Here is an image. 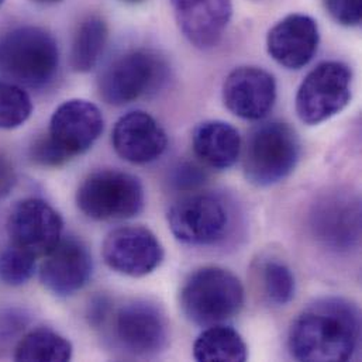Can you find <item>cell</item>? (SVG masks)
Masks as SVG:
<instances>
[{
  "label": "cell",
  "instance_id": "cell-1",
  "mask_svg": "<svg viewBox=\"0 0 362 362\" xmlns=\"http://www.w3.org/2000/svg\"><path fill=\"white\" fill-rule=\"evenodd\" d=\"M360 336L361 322L356 305L330 296L309 305L295 319L288 346L299 361L346 362L354 357Z\"/></svg>",
  "mask_w": 362,
  "mask_h": 362
},
{
  "label": "cell",
  "instance_id": "cell-2",
  "mask_svg": "<svg viewBox=\"0 0 362 362\" xmlns=\"http://www.w3.org/2000/svg\"><path fill=\"white\" fill-rule=\"evenodd\" d=\"M59 51L41 27L21 25L0 35V76L18 86L42 89L57 76Z\"/></svg>",
  "mask_w": 362,
  "mask_h": 362
},
{
  "label": "cell",
  "instance_id": "cell-3",
  "mask_svg": "<svg viewBox=\"0 0 362 362\" xmlns=\"http://www.w3.org/2000/svg\"><path fill=\"white\" fill-rule=\"evenodd\" d=\"M180 302L182 312L192 323L209 327L240 313L244 306V288L230 271L204 267L185 281Z\"/></svg>",
  "mask_w": 362,
  "mask_h": 362
},
{
  "label": "cell",
  "instance_id": "cell-4",
  "mask_svg": "<svg viewBox=\"0 0 362 362\" xmlns=\"http://www.w3.org/2000/svg\"><path fill=\"white\" fill-rule=\"evenodd\" d=\"M300 158V141L286 123L268 122L248 134L244 148V175L255 186H272L286 180Z\"/></svg>",
  "mask_w": 362,
  "mask_h": 362
},
{
  "label": "cell",
  "instance_id": "cell-5",
  "mask_svg": "<svg viewBox=\"0 0 362 362\" xmlns=\"http://www.w3.org/2000/svg\"><path fill=\"white\" fill-rule=\"evenodd\" d=\"M140 180L119 170L92 173L76 192L79 210L92 220L112 221L136 217L144 209Z\"/></svg>",
  "mask_w": 362,
  "mask_h": 362
},
{
  "label": "cell",
  "instance_id": "cell-6",
  "mask_svg": "<svg viewBox=\"0 0 362 362\" xmlns=\"http://www.w3.org/2000/svg\"><path fill=\"white\" fill-rule=\"evenodd\" d=\"M165 61L137 49L116 58L99 78V95L112 106H124L157 92L167 79Z\"/></svg>",
  "mask_w": 362,
  "mask_h": 362
},
{
  "label": "cell",
  "instance_id": "cell-7",
  "mask_svg": "<svg viewBox=\"0 0 362 362\" xmlns=\"http://www.w3.org/2000/svg\"><path fill=\"white\" fill-rule=\"evenodd\" d=\"M351 69L327 61L312 69L296 95V113L309 126L320 124L347 107L351 100Z\"/></svg>",
  "mask_w": 362,
  "mask_h": 362
},
{
  "label": "cell",
  "instance_id": "cell-8",
  "mask_svg": "<svg viewBox=\"0 0 362 362\" xmlns=\"http://www.w3.org/2000/svg\"><path fill=\"white\" fill-rule=\"evenodd\" d=\"M167 220L175 238L189 245L217 244L230 226L226 203L211 193L183 196L170 207Z\"/></svg>",
  "mask_w": 362,
  "mask_h": 362
},
{
  "label": "cell",
  "instance_id": "cell-9",
  "mask_svg": "<svg viewBox=\"0 0 362 362\" xmlns=\"http://www.w3.org/2000/svg\"><path fill=\"white\" fill-rule=\"evenodd\" d=\"M113 333L127 353L150 358L168 344V322L158 306L146 300L122 305L113 317Z\"/></svg>",
  "mask_w": 362,
  "mask_h": 362
},
{
  "label": "cell",
  "instance_id": "cell-10",
  "mask_svg": "<svg viewBox=\"0 0 362 362\" xmlns=\"http://www.w3.org/2000/svg\"><path fill=\"white\" fill-rule=\"evenodd\" d=\"M102 255L117 274L141 278L153 274L164 259V247L157 235L143 226H124L107 234Z\"/></svg>",
  "mask_w": 362,
  "mask_h": 362
},
{
  "label": "cell",
  "instance_id": "cell-11",
  "mask_svg": "<svg viewBox=\"0 0 362 362\" xmlns=\"http://www.w3.org/2000/svg\"><path fill=\"white\" fill-rule=\"evenodd\" d=\"M61 214L42 199H24L10 211L7 233L11 244L28 251L35 258L48 255L62 238Z\"/></svg>",
  "mask_w": 362,
  "mask_h": 362
},
{
  "label": "cell",
  "instance_id": "cell-12",
  "mask_svg": "<svg viewBox=\"0 0 362 362\" xmlns=\"http://www.w3.org/2000/svg\"><path fill=\"white\" fill-rule=\"evenodd\" d=\"M103 127V115L96 105L71 99L54 112L47 136L69 161L86 153L102 136Z\"/></svg>",
  "mask_w": 362,
  "mask_h": 362
},
{
  "label": "cell",
  "instance_id": "cell-13",
  "mask_svg": "<svg viewBox=\"0 0 362 362\" xmlns=\"http://www.w3.org/2000/svg\"><path fill=\"white\" fill-rule=\"evenodd\" d=\"M223 102L240 119L261 120L276 102L275 78L258 66L235 68L224 81Z\"/></svg>",
  "mask_w": 362,
  "mask_h": 362
},
{
  "label": "cell",
  "instance_id": "cell-14",
  "mask_svg": "<svg viewBox=\"0 0 362 362\" xmlns=\"http://www.w3.org/2000/svg\"><path fill=\"white\" fill-rule=\"evenodd\" d=\"M44 258L40 268L41 284L58 298L75 295L85 288L92 276V255L76 237H62Z\"/></svg>",
  "mask_w": 362,
  "mask_h": 362
},
{
  "label": "cell",
  "instance_id": "cell-15",
  "mask_svg": "<svg viewBox=\"0 0 362 362\" xmlns=\"http://www.w3.org/2000/svg\"><path fill=\"white\" fill-rule=\"evenodd\" d=\"M361 209L357 199L332 193L320 199L312 211V230L319 241L336 251L353 248L360 238Z\"/></svg>",
  "mask_w": 362,
  "mask_h": 362
},
{
  "label": "cell",
  "instance_id": "cell-16",
  "mask_svg": "<svg viewBox=\"0 0 362 362\" xmlns=\"http://www.w3.org/2000/svg\"><path fill=\"white\" fill-rule=\"evenodd\" d=\"M320 34L315 18L306 14H289L268 33L267 49L274 61L286 69H302L315 57Z\"/></svg>",
  "mask_w": 362,
  "mask_h": 362
},
{
  "label": "cell",
  "instance_id": "cell-17",
  "mask_svg": "<svg viewBox=\"0 0 362 362\" xmlns=\"http://www.w3.org/2000/svg\"><path fill=\"white\" fill-rule=\"evenodd\" d=\"M116 153L127 163L143 165L158 160L168 147V137L148 113L136 110L120 117L112 133Z\"/></svg>",
  "mask_w": 362,
  "mask_h": 362
},
{
  "label": "cell",
  "instance_id": "cell-18",
  "mask_svg": "<svg viewBox=\"0 0 362 362\" xmlns=\"http://www.w3.org/2000/svg\"><path fill=\"white\" fill-rule=\"evenodd\" d=\"M183 35L200 49L216 47L233 14L231 0H173Z\"/></svg>",
  "mask_w": 362,
  "mask_h": 362
},
{
  "label": "cell",
  "instance_id": "cell-19",
  "mask_svg": "<svg viewBox=\"0 0 362 362\" xmlns=\"http://www.w3.org/2000/svg\"><path fill=\"white\" fill-rule=\"evenodd\" d=\"M194 154L214 170L233 167L241 154V137L231 124L221 120L200 123L192 134Z\"/></svg>",
  "mask_w": 362,
  "mask_h": 362
},
{
  "label": "cell",
  "instance_id": "cell-20",
  "mask_svg": "<svg viewBox=\"0 0 362 362\" xmlns=\"http://www.w3.org/2000/svg\"><path fill=\"white\" fill-rule=\"evenodd\" d=\"M193 357L197 361L244 362L248 358V349L233 327L214 325L194 341Z\"/></svg>",
  "mask_w": 362,
  "mask_h": 362
},
{
  "label": "cell",
  "instance_id": "cell-21",
  "mask_svg": "<svg viewBox=\"0 0 362 362\" xmlns=\"http://www.w3.org/2000/svg\"><path fill=\"white\" fill-rule=\"evenodd\" d=\"M109 37L106 21L99 16L86 17L78 27L72 48L71 66L75 72H90L99 62Z\"/></svg>",
  "mask_w": 362,
  "mask_h": 362
},
{
  "label": "cell",
  "instance_id": "cell-22",
  "mask_svg": "<svg viewBox=\"0 0 362 362\" xmlns=\"http://www.w3.org/2000/svg\"><path fill=\"white\" fill-rule=\"evenodd\" d=\"M72 358V344L49 329H35L18 340L16 361L64 362Z\"/></svg>",
  "mask_w": 362,
  "mask_h": 362
},
{
  "label": "cell",
  "instance_id": "cell-23",
  "mask_svg": "<svg viewBox=\"0 0 362 362\" xmlns=\"http://www.w3.org/2000/svg\"><path fill=\"white\" fill-rule=\"evenodd\" d=\"M33 113L28 93L11 82H0V130H13L23 126Z\"/></svg>",
  "mask_w": 362,
  "mask_h": 362
},
{
  "label": "cell",
  "instance_id": "cell-24",
  "mask_svg": "<svg viewBox=\"0 0 362 362\" xmlns=\"http://www.w3.org/2000/svg\"><path fill=\"white\" fill-rule=\"evenodd\" d=\"M262 286L268 300L276 306L288 305L295 296V276L279 259H268L261 271Z\"/></svg>",
  "mask_w": 362,
  "mask_h": 362
},
{
  "label": "cell",
  "instance_id": "cell-25",
  "mask_svg": "<svg viewBox=\"0 0 362 362\" xmlns=\"http://www.w3.org/2000/svg\"><path fill=\"white\" fill-rule=\"evenodd\" d=\"M35 259L28 251L10 244L0 254V282L7 286L27 284L35 272Z\"/></svg>",
  "mask_w": 362,
  "mask_h": 362
},
{
  "label": "cell",
  "instance_id": "cell-26",
  "mask_svg": "<svg viewBox=\"0 0 362 362\" xmlns=\"http://www.w3.org/2000/svg\"><path fill=\"white\" fill-rule=\"evenodd\" d=\"M31 316L17 308L0 309V346H4L18 337L30 325Z\"/></svg>",
  "mask_w": 362,
  "mask_h": 362
},
{
  "label": "cell",
  "instance_id": "cell-27",
  "mask_svg": "<svg viewBox=\"0 0 362 362\" xmlns=\"http://www.w3.org/2000/svg\"><path fill=\"white\" fill-rule=\"evenodd\" d=\"M31 160L42 167H61L68 163V158L55 147V144L48 139V136L38 137L30 147Z\"/></svg>",
  "mask_w": 362,
  "mask_h": 362
},
{
  "label": "cell",
  "instance_id": "cell-28",
  "mask_svg": "<svg viewBox=\"0 0 362 362\" xmlns=\"http://www.w3.org/2000/svg\"><path fill=\"white\" fill-rule=\"evenodd\" d=\"M327 13L341 25L356 27L361 23V0H323Z\"/></svg>",
  "mask_w": 362,
  "mask_h": 362
},
{
  "label": "cell",
  "instance_id": "cell-29",
  "mask_svg": "<svg viewBox=\"0 0 362 362\" xmlns=\"http://www.w3.org/2000/svg\"><path fill=\"white\" fill-rule=\"evenodd\" d=\"M171 180L178 189H194L206 181V174L194 164L182 163L174 168Z\"/></svg>",
  "mask_w": 362,
  "mask_h": 362
},
{
  "label": "cell",
  "instance_id": "cell-30",
  "mask_svg": "<svg viewBox=\"0 0 362 362\" xmlns=\"http://www.w3.org/2000/svg\"><path fill=\"white\" fill-rule=\"evenodd\" d=\"M16 171L7 157L0 154V200L6 199L16 186Z\"/></svg>",
  "mask_w": 362,
  "mask_h": 362
},
{
  "label": "cell",
  "instance_id": "cell-31",
  "mask_svg": "<svg viewBox=\"0 0 362 362\" xmlns=\"http://www.w3.org/2000/svg\"><path fill=\"white\" fill-rule=\"evenodd\" d=\"M110 313V302L105 296H98L89 303L88 317L92 326L98 327L105 323Z\"/></svg>",
  "mask_w": 362,
  "mask_h": 362
},
{
  "label": "cell",
  "instance_id": "cell-32",
  "mask_svg": "<svg viewBox=\"0 0 362 362\" xmlns=\"http://www.w3.org/2000/svg\"><path fill=\"white\" fill-rule=\"evenodd\" d=\"M33 1L40 4H55V3H59L61 0H33Z\"/></svg>",
  "mask_w": 362,
  "mask_h": 362
},
{
  "label": "cell",
  "instance_id": "cell-33",
  "mask_svg": "<svg viewBox=\"0 0 362 362\" xmlns=\"http://www.w3.org/2000/svg\"><path fill=\"white\" fill-rule=\"evenodd\" d=\"M124 3H129V4H137V3H141L143 0H122Z\"/></svg>",
  "mask_w": 362,
  "mask_h": 362
},
{
  "label": "cell",
  "instance_id": "cell-34",
  "mask_svg": "<svg viewBox=\"0 0 362 362\" xmlns=\"http://www.w3.org/2000/svg\"><path fill=\"white\" fill-rule=\"evenodd\" d=\"M3 1H4V0H0V6H1V4H3Z\"/></svg>",
  "mask_w": 362,
  "mask_h": 362
}]
</instances>
